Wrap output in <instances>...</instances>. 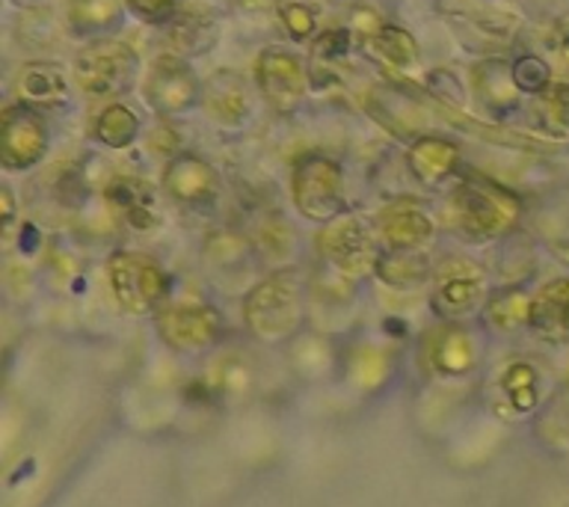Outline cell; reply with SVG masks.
I'll return each mask as SVG.
<instances>
[{"label": "cell", "mask_w": 569, "mask_h": 507, "mask_svg": "<svg viewBox=\"0 0 569 507\" xmlns=\"http://www.w3.org/2000/svg\"><path fill=\"white\" fill-rule=\"evenodd\" d=\"M249 332L261 341H284L302 320V285L293 270H279L258 282L243 300Z\"/></svg>", "instance_id": "cell-1"}, {"label": "cell", "mask_w": 569, "mask_h": 507, "mask_svg": "<svg viewBox=\"0 0 569 507\" xmlns=\"http://www.w3.org/2000/svg\"><path fill=\"white\" fill-rule=\"evenodd\" d=\"M137 51L128 42L116 39H96L87 44L74 60V80L92 98H119L137 80Z\"/></svg>", "instance_id": "cell-2"}, {"label": "cell", "mask_w": 569, "mask_h": 507, "mask_svg": "<svg viewBox=\"0 0 569 507\" xmlns=\"http://www.w3.org/2000/svg\"><path fill=\"white\" fill-rule=\"evenodd\" d=\"M293 205L302 217L315 222H332L345 211V176L332 158L302 155L291 176Z\"/></svg>", "instance_id": "cell-3"}, {"label": "cell", "mask_w": 569, "mask_h": 507, "mask_svg": "<svg viewBox=\"0 0 569 507\" xmlns=\"http://www.w3.org/2000/svg\"><path fill=\"white\" fill-rule=\"evenodd\" d=\"M453 217L471 238H496L516 220L519 205L507 190L483 178H469L453 190Z\"/></svg>", "instance_id": "cell-4"}, {"label": "cell", "mask_w": 569, "mask_h": 507, "mask_svg": "<svg viewBox=\"0 0 569 507\" xmlns=\"http://www.w3.org/2000/svg\"><path fill=\"white\" fill-rule=\"evenodd\" d=\"M119 306L131 315L158 309L169 294L167 270L142 252H116L107 265Z\"/></svg>", "instance_id": "cell-5"}, {"label": "cell", "mask_w": 569, "mask_h": 507, "mask_svg": "<svg viewBox=\"0 0 569 507\" xmlns=\"http://www.w3.org/2000/svg\"><path fill=\"white\" fill-rule=\"evenodd\" d=\"M142 96L149 107L160 116H181L190 107L199 105L202 87L190 62L176 57V53H163L151 62L149 74L142 80Z\"/></svg>", "instance_id": "cell-6"}, {"label": "cell", "mask_w": 569, "mask_h": 507, "mask_svg": "<svg viewBox=\"0 0 569 507\" xmlns=\"http://www.w3.org/2000/svg\"><path fill=\"white\" fill-rule=\"evenodd\" d=\"M256 80L267 105L273 107L276 113L291 116L309 96L311 74L293 53L270 48L258 57Z\"/></svg>", "instance_id": "cell-7"}, {"label": "cell", "mask_w": 569, "mask_h": 507, "mask_svg": "<svg viewBox=\"0 0 569 507\" xmlns=\"http://www.w3.org/2000/svg\"><path fill=\"white\" fill-rule=\"evenodd\" d=\"M48 155V125L30 105H9L0 116V160L7 169H30Z\"/></svg>", "instance_id": "cell-8"}, {"label": "cell", "mask_w": 569, "mask_h": 507, "mask_svg": "<svg viewBox=\"0 0 569 507\" xmlns=\"http://www.w3.org/2000/svg\"><path fill=\"white\" fill-rule=\"evenodd\" d=\"M318 247L329 265H336L347 276L377 270V261H380V249L373 243L371 231L356 217H336L327 222V229L320 231Z\"/></svg>", "instance_id": "cell-9"}, {"label": "cell", "mask_w": 569, "mask_h": 507, "mask_svg": "<svg viewBox=\"0 0 569 507\" xmlns=\"http://www.w3.org/2000/svg\"><path fill=\"white\" fill-rule=\"evenodd\" d=\"M158 332L169 347L176 350H202L217 338L220 332V311L202 302H181V306H169L160 311Z\"/></svg>", "instance_id": "cell-10"}, {"label": "cell", "mask_w": 569, "mask_h": 507, "mask_svg": "<svg viewBox=\"0 0 569 507\" xmlns=\"http://www.w3.org/2000/svg\"><path fill=\"white\" fill-rule=\"evenodd\" d=\"M480 294H483V274L478 265L471 261H448V265L436 274L433 285V311L442 318H462L478 306Z\"/></svg>", "instance_id": "cell-11"}, {"label": "cell", "mask_w": 569, "mask_h": 507, "mask_svg": "<svg viewBox=\"0 0 569 507\" xmlns=\"http://www.w3.org/2000/svg\"><path fill=\"white\" fill-rule=\"evenodd\" d=\"M163 187L167 193L181 205H193V208H204L211 205L220 193V178L211 169V163H204L196 155H178L163 169Z\"/></svg>", "instance_id": "cell-12"}, {"label": "cell", "mask_w": 569, "mask_h": 507, "mask_svg": "<svg viewBox=\"0 0 569 507\" xmlns=\"http://www.w3.org/2000/svg\"><path fill=\"white\" fill-rule=\"evenodd\" d=\"M471 89H475L480 105L498 119L516 113L519 101H522V92H519L513 80V66H507L505 60H496V57L480 60L471 69Z\"/></svg>", "instance_id": "cell-13"}, {"label": "cell", "mask_w": 569, "mask_h": 507, "mask_svg": "<svg viewBox=\"0 0 569 507\" xmlns=\"http://www.w3.org/2000/svg\"><path fill=\"white\" fill-rule=\"evenodd\" d=\"M220 39V21L211 9L202 3L178 9L176 18L169 21V42L181 57H202Z\"/></svg>", "instance_id": "cell-14"}, {"label": "cell", "mask_w": 569, "mask_h": 507, "mask_svg": "<svg viewBox=\"0 0 569 507\" xmlns=\"http://www.w3.org/2000/svg\"><path fill=\"white\" fill-rule=\"evenodd\" d=\"M478 359L475 350V338L460 327H442L430 332L425 345V362L430 371L442 374V377H460L471 371V365Z\"/></svg>", "instance_id": "cell-15"}, {"label": "cell", "mask_w": 569, "mask_h": 507, "mask_svg": "<svg viewBox=\"0 0 569 507\" xmlns=\"http://www.w3.org/2000/svg\"><path fill=\"white\" fill-rule=\"evenodd\" d=\"M104 199L133 229H151V226H158V199H154V190L146 181H140V178H113L104 187Z\"/></svg>", "instance_id": "cell-16"}, {"label": "cell", "mask_w": 569, "mask_h": 507, "mask_svg": "<svg viewBox=\"0 0 569 507\" xmlns=\"http://www.w3.org/2000/svg\"><path fill=\"white\" fill-rule=\"evenodd\" d=\"M528 324L551 345L569 341V279H555L531 300Z\"/></svg>", "instance_id": "cell-17"}, {"label": "cell", "mask_w": 569, "mask_h": 507, "mask_svg": "<svg viewBox=\"0 0 569 507\" xmlns=\"http://www.w3.org/2000/svg\"><path fill=\"white\" fill-rule=\"evenodd\" d=\"M202 96L211 119H217L220 125L247 122L249 96H247V83H243V78H240L238 71H231V69L213 71L211 80L204 83Z\"/></svg>", "instance_id": "cell-18"}, {"label": "cell", "mask_w": 569, "mask_h": 507, "mask_svg": "<svg viewBox=\"0 0 569 507\" xmlns=\"http://www.w3.org/2000/svg\"><path fill=\"white\" fill-rule=\"evenodd\" d=\"M18 92L30 107H62L69 101V80L57 62H27L18 74Z\"/></svg>", "instance_id": "cell-19"}, {"label": "cell", "mask_w": 569, "mask_h": 507, "mask_svg": "<svg viewBox=\"0 0 569 507\" xmlns=\"http://www.w3.org/2000/svg\"><path fill=\"white\" fill-rule=\"evenodd\" d=\"M460 160V149L451 140L442 137H421L409 146L407 163L412 169V176L427 187L442 185L445 178L451 176Z\"/></svg>", "instance_id": "cell-20"}, {"label": "cell", "mask_w": 569, "mask_h": 507, "mask_svg": "<svg viewBox=\"0 0 569 507\" xmlns=\"http://www.w3.org/2000/svg\"><path fill=\"white\" fill-rule=\"evenodd\" d=\"M380 231L391 249H421L433 238V220L416 205H391L380 213Z\"/></svg>", "instance_id": "cell-21"}, {"label": "cell", "mask_w": 569, "mask_h": 507, "mask_svg": "<svg viewBox=\"0 0 569 507\" xmlns=\"http://www.w3.org/2000/svg\"><path fill=\"white\" fill-rule=\"evenodd\" d=\"M365 48H368L373 60L382 62L386 69L400 71V74H407L418 66V44L412 33H407L403 27L386 24L380 33L365 42Z\"/></svg>", "instance_id": "cell-22"}, {"label": "cell", "mask_w": 569, "mask_h": 507, "mask_svg": "<svg viewBox=\"0 0 569 507\" xmlns=\"http://www.w3.org/2000/svg\"><path fill=\"white\" fill-rule=\"evenodd\" d=\"M122 18L124 0H69V24L80 36L110 33Z\"/></svg>", "instance_id": "cell-23"}, {"label": "cell", "mask_w": 569, "mask_h": 507, "mask_svg": "<svg viewBox=\"0 0 569 507\" xmlns=\"http://www.w3.org/2000/svg\"><path fill=\"white\" fill-rule=\"evenodd\" d=\"M353 36L345 27L336 30H323V33L311 42V57H309V74L315 83H329L336 78V66L350 53Z\"/></svg>", "instance_id": "cell-24"}, {"label": "cell", "mask_w": 569, "mask_h": 507, "mask_svg": "<svg viewBox=\"0 0 569 507\" xmlns=\"http://www.w3.org/2000/svg\"><path fill=\"white\" fill-rule=\"evenodd\" d=\"M377 276L395 288L416 285L427 276V258L418 249H391L377 261Z\"/></svg>", "instance_id": "cell-25"}, {"label": "cell", "mask_w": 569, "mask_h": 507, "mask_svg": "<svg viewBox=\"0 0 569 507\" xmlns=\"http://www.w3.org/2000/svg\"><path fill=\"white\" fill-rule=\"evenodd\" d=\"M140 133V119L122 105H110L96 122V140L110 149H128Z\"/></svg>", "instance_id": "cell-26"}, {"label": "cell", "mask_w": 569, "mask_h": 507, "mask_svg": "<svg viewBox=\"0 0 569 507\" xmlns=\"http://www.w3.org/2000/svg\"><path fill=\"white\" fill-rule=\"evenodd\" d=\"M528 311H531V302L525 300L522 291H505L489 300L487 320L496 329H516L528 324Z\"/></svg>", "instance_id": "cell-27"}, {"label": "cell", "mask_w": 569, "mask_h": 507, "mask_svg": "<svg viewBox=\"0 0 569 507\" xmlns=\"http://www.w3.org/2000/svg\"><path fill=\"white\" fill-rule=\"evenodd\" d=\"M501 389L516 409H531L537 404V371L528 362H513L501 377Z\"/></svg>", "instance_id": "cell-28"}, {"label": "cell", "mask_w": 569, "mask_h": 507, "mask_svg": "<svg viewBox=\"0 0 569 507\" xmlns=\"http://www.w3.org/2000/svg\"><path fill=\"white\" fill-rule=\"evenodd\" d=\"M513 80L525 96H542L551 87V66L533 53H525L513 62Z\"/></svg>", "instance_id": "cell-29"}, {"label": "cell", "mask_w": 569, "mask_h": 507, "mask_svg": "<svg viewBox=\"0 0 569 507\" xmlns=\"http://www.w3.org/2000/svg\"><path fill=\"white\" fill-rule=\"evenodd\" d=\"M279 18H282L284 30L300 42L309 39L315 33V24H318V12L306 0H279Z\"/></svg>", "instance_id": "cell-30"}, {"label": "cell", "mask_w": 569, "mask_h": 507, "mask_svg": "<svg viewBox=\"0 0 569 507\" xmlns=\"http://www.w3.org/2000/svg\"><path fill=\"white\" fill-rule=\"evenodd\" d=\"M542 119L549 131L569 133V83H551L542 92Z\"/></svg>", "instance_id": "cell-31"}, {"label": "cell", "mask_w": 569, "mask_h": 507, "mask_svg": "<svg viewBox=\"0 0 569 507\" xmlns=\"http://www.w3.org/2000/svg\"><path fill=\"white\" fill-rule=\"evenodd\" d=\"M124 3L146 24H169L178 12V0H124Z\"/></svg>", "instance_id": "cell-32"}, {"label": "cell", "mask_w": 569, "mask_h": 507, "mask_svg": "<svg viewBox=\"0 0 569 507\" xmlns=\"http://www.w3.org/2000/svg\"><path fill=\"white\" fill-rule=\"evenodd\" d=\"M427 87H430V92H433L436 98H442L445 105L448 107H462L466 105V96H462V87L460 80L453 78L451 71L445 69H433L430 74H427Z\"/></svg>", "instance_id": "cell-33"}, {"label": "cell", "mask_w": 569, "mask_h": 507, "mask_svg": "<svg viewBox=\"0 0 569 507\" xmlns=\"http://www.w3.org/2000/svg\"><path fill=\"white\" fill-rule=\"evenodd\" d=\"M549 53L558 62V69L569 71V27H555L549 33Z\"/></svg>", "instance_id": "cell-34"}, {"label": "cell", "mask_w": 569, "mask_h": 507, "mask_svg": "<svg viewBox=\"0 0 569 507\" xmlns=\"http://www.w3.org/2000/svg\"><path fill=\"white\" fill-rule=\"evenodd\" d=\"M0 202H3V226H7V231H9V226H12V217H16V202H12V190H9V187H3V190H0Z\"/></svg>", "instance_id": "cell-35"}, {"label": "cell", "mask_w": 569, "mask_h": 507, "mask_svg": "<svg viewBox=\"0 0 569 507\" xmlns=\"http://www.w3.org/2000/svg\"><path fill=\"white\" fill-rule=\"evenodd\" d=\"M279 0H234V7L247 9V12H261V9L276 7Z\"/></svg>", "instance_id": "cell-36"}]
</instances>
